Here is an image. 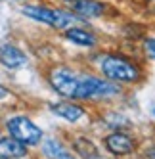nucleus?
Wrapping results in <instances>:
<instances>
[{
  "instance_id": "1",
  "label": "nucleus",
  "mask_w": 155,
  "mask_h": 159,
  "mask_svg": "<svg viewBox=\"0 0 155 159\" xmlns=\"http://www.w3.org/2000/svg\"><path fill=\"white\" fill-rule=\"evenodd\" d=\"M100 73L117 84H136L144 79L142 67L123 54H105L100 60Z\"/></svg>"
},
{
  "instance_id": "2",
  "label": "nucleus",
  "mask_w": 155,
  "mask_h": 159,
  "mask_svg": "<svg viewBox=\"0 0 155 159\" xmlns=\"http://www.w3.org/2000/svg\"><path fill=\"white\" fill-rule=\"evenodd\" d=\"M121 94H123V88L117 83L107 81L105 77H98L94 73H81L75 100L77 102H102V100L117 98Z\"/></svg>"
},
{
  "instance_id": "3",
  "label": "nucleus",
  "mask_w": 155,
  "mask_h": 159,
  "mask_svg": "<svg viewBox=\"0 0 155 159\" xmlns=\"http://www.w3.org/2000/svg\"><path fill=\"white\" fill-rule=\"evenodd\" d=\"M21 14L40 21L44 25H50L52 29H69L71 25H75L81 17L77 14L65 12L60 8H50V6H35V4H25L21 8Z\"/></svg>"
},
{
  "instance_id": "4",
  "label": "nucleus",
  "mask_w": 155,
  "mask_h": 159,
  "mask_svg": "<svg viewBox=\"0 0 155 159\" xmlns=\"http://www.w3.org/2000/svg\"><path fill=\"white\" fill-rule=\"evenodd\" d=\"M6 130H8V134L12 136V138L19 140L27 148L38 146L42 142V138H44V130L29 115H23V113L8 117L6 119Z\"/></svg>"
},
{
  "instance_id": "5",
  "label": "nucleus",
  "mask_w": 155,
  "mask_h": 159,
  "mask_svg": "<svg viewBox=\"0 0 155 159\" xmlns=\"http://www.w3.org/2000/svg\"><path fill=\"white\" fill-rule=\"evenodd\" d=\"M79 71L71 65H56L48 71V84L58 96L65 100H75V92L79 86Z\"/></svg>"
},
{
  "instance_id": "6",
  "label": "nucleus",
  "mask_w": 155,
  "mask_h": 159,
  "mask_svg": "<svg viewBox=\"0 0 155 159\" xmlns=\"http://www.w3.org/2000/svg\"><path fill=\"white\" fill-rule=\"evenodd\" d=\"M102 144H104V150L115 157H126L138 150L136 138L126 130H111L109 134L104 136Z\"/></svg>"
},
{
  "instance_id": "7",
  "label": "nucleus",
  "mask_w": 155,
  "mask_h": 159,
  "mask_svg": "<svg viewBox=\"0 0 155 159\" xmlns=\"http://www.w3.org/2000/svg\"><path fill=\"white\" fill-rule=\"evenodd\" d=\"M48 109L50 113H54L56 117L63 119L65 123H79L82 121L86 115H88V109L81 104H77V100H60V102H52V104H48Z\"/></svg>"
},
{
  "instance_id": "8",
  "label": "nucleus",
  "mask_w": 155,
  "mask_h": 159,
  "mask_svg": "<svg viewBox=\"0 0 155 159\" xmlns=\"http://www.w3.org/2000/svg\"><path fill=\"white\" fill-rule=\"evenodd\" d=\"M71 152L79 159H100L102 157L98 144L86 134H77L71 140Z\"/></svg>"
},
{
  "instance_id": "9",
  "label": "nucleus",
  "mask_w": 155,
  "mask_h": 159,
  "mask_svg": "<svg viewBox=\"0 0 155 159\" xmlns=\"http://www.w3.org/2000/svg\"><path fill=\"white\" fill-rule=\"evenodd\" d=\"M40 153L46 159H77L69 146H65L60 138H42Z\"/></svg>"
},
{
  "instance_id": "10",
  "label": "nucleus",
  "mask_w": 155,
  "mask_h": 159,
  "mask_svg": "<svg viewBox=\"0 0 155 159\" xmlns=\"http://www.w3.org/2000/svg\"><path fill=\"white\" fill-rule=\"evenodd\" d=\"M27 54L16 44H2L0 46V63L6 69H21L27 65Z\"/></svg>"
},
{
  "instance_id": "11",
  "label": "nucleus",
  "mask_w": 155,
  "mask_h": 159,
  "mask_svg": "<svg viewBox=\"0 0 155 159\" xmlns=\"http://www.w3.org/2000/svg\"><path fill=\"white\" fill-rule=\"evenodd\" d=\"M29 155V150L25 144L12 136H0V159H23Z\"/></svg>"
},
{
  "instance_id": "12",
  "label": "nucleus",
  "mask_w": 155,
  "mask_h": 159,
  "mask_svg": "<svg viewBox=\"0 0 155 159\" xmlns=\"http://www.w3.org/2000/svg\"><path fill=\"white\" fill-rule=\"evenodd\" d=\"M73 10L81 19H92L105 14V4H102L100 0H75Z\"/></svg>"
},
{
  "instance_id": "13",
  "label": "nucleus",
  "mask_w": 155,
  "mask_h": 159,
  "mask_svg": "<svg viewBox=\"0 0 155 159\" xmlns=\"http://www.w3.org/2000/svg\"><path fill=\"white\" fill-rule=\"evenodd\" d=\"M65 39L73 44H77V46H82V48H94L98 44V39L94 33L81 29V27H69L65 31Z\"/></svg>"
},
{
  "instance_id": "14",
  "label": "nucleus",
  "mask_w": 155,
  "mask_h": 159,
  "mask_svg": "<svg viewBox=\"0 0 155 159\" xmlns=\"http://www.w3.org/2000/svg\"><path fill=\"white\" fill-rule=\"evenodd\" d=\"M104 123L107 125V127H111L113 130H125V129L132 127V121L128 117H125L123 113H119V111H107V113H104Z\"/></svg>"
},
{
  "instance_id": "15",
  "label": "nucleus",
  "mask_w": 155,
  "mask_h": 159,
  "mask_svg": "<svg viewBox=\"0 0 155 159\" xmlns=\"http://www.w3.org/2000/svg\"><path fill=\"white\" fill-rule=\"evenodd\" d=\"M144 52H146V56H148L149 60L155 61V37L144 39Z\"/></svg>"
},
{
  "instance_id": "16",
  "label": "nucleus",
  "mask_w": 155,
  "mask_h": 159,
  "mask_svg": "<svg viewBox=\"0 0 155 159\" xmlns=\"http://www.w3.org/2000/svg\"><path fill=\"white\" fill-rule=\"evenodd\" d=\"M144 159H155V144L146 148V152H144Z\"/></svg>"
},
{
  "instance_id": "17",
  "label": "nucleus",
  "mask_w": 155,
  "mask_h": 159,
  "mask_svg": "<svg viewBox=\"0 0 155 159\" xmlns=\"http://www.w3.org/2000/svg\"><path fill=\"white\" fill-rule=\"evenodd\" d=\"M8 96H10V90H8L2 83H0V100H6Z\"/></svg>"
},
{
  "instance_id": "18",
  "label": "nucleus",
  "mask_w": 155,
  "mask_h": 159,
  "mask_svg": "<svg viewBox=\"0 0 155 159\" xmlns=\"http://www.w3.org/2000/svg\"><path fill=\"white\" fill-rule=\"evenodd\" d=\"M148 10L151 14H155V0H149V2H148Z\"/></svg>"
},
{
  "instance_id": "19",
  "label": "nucleus",
  "mask_w": 155,
  "mask_h": 159,
  "mask_svg": "<svg viewBox=\"0 0 155 159\" xmlns=\"http://www.w3.org/2000/svg\"><path fill=\"white\" fill-rule=\"evenodd\" d=\"M153 119H155V107H153Z\"/></svg>"
},
{
  "instance_id": "20",
  "label": "nucleus",
  "mask_w": 155,
  "mask_h": 159,
  "mask_svg": "<svg viewBox=\"0 0 155 159\" xmlns=\"http://www.w3.org/2000/svg\"><path fill=\"white\" fill-rule=\"evenodd\" d=\"M67 2H75V0H67Z\"/></svg>"
},
{
  "instance_id": "21",
  "label": "nucleus",
  "mask_w": 155,
  "mask_h": 159,
  "mask_svg": "<svg viewBox=\"0 0 155 159\" xmlns=\"http://www.w3.org/2000/svg\"><path fill=\"white\" fill-rule=\"evenodd\" d=\"M16 2H21V0H16Z\"/></svg>"
}]
</instances>
